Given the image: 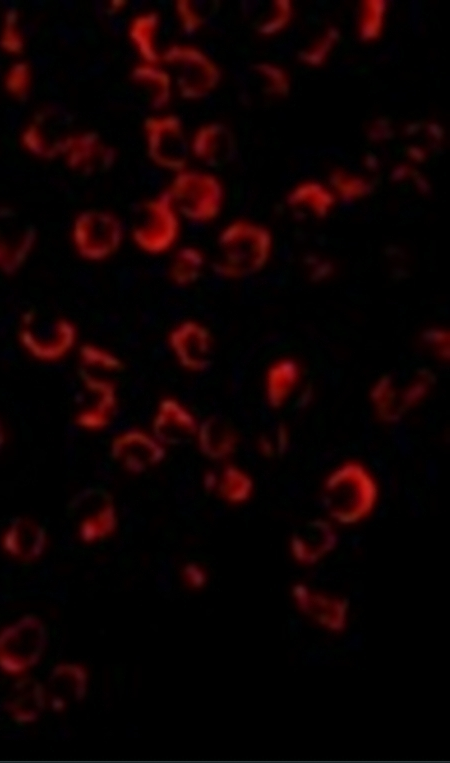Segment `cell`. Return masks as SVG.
<instances>
[{"label": "cell", "mask_w": 450, "mask_h": 763, "mask_svg": "<svg viewBox=\"0 0 450 763\" xmlns=\"http://www.w3.org/2000/svg\"><path fill=\"white\" fill-rule=\"evenodd\" d=\"M322 494L331 520L351 526L372 514L378 502L379 488L375 477L363 464L348 461L329 473Z\"/></svg>", "instance_id": "cell-1"}, {"label": "cell", "mask_w": 450, "mask_h": 763, "mask_svg": "<svg viewBox=\"0 0 450 763\" xmlns=\"http://www.w3.org/2000/svg\"><path fill=\"white\" fill-rule=\"evenodd\" d=\"M271 235L264 227L236 221L217 240L215 271L226 278H242L260 270L271 251Z\"/></svg>", "instance_id": "cell-2"}, {"label": "cell", "mask_w": 450, "mask_h": 763, "mask_svg": "<svg viewBox=\"0 0 450 763\" xmlns=\"http://www.w3.org/2000/svg\"><path fill=\"white\" fill-rule=\"evenodd\" d=\"M48 631L40 618L26 614L0 630V671L20 677L42 659Z\"/></svg>", "instance_id": "cell-3"}, {"label": "cell", "mask_w": 450, "mask_h": 763, "mask_svg": "<svg viewBox=\"0 0 450 763\" xmlns=\"http://www.w3.org/2000/svg\"><path fill=\"white\" fill-rule=\"evenodd\" d=\"M167 194L178 214L197 222L215 218L223 202V189L219 181L199 172L179 173Z\"/></svg>", "instance_id": "cell-4"}, {"label": "cell", "mask_w": 450, "mask_h": 763, "mask_svg": "<svg viewBox=\"0 0 450 763\" xmlns=\"http://www.w3.org/2000/svg\"><path fill=\"white\" fill-rule=\"evenodd\" d=\"M178 235V213L167 192L144 204L132 229L134 243L151 255L170 250Z\"/></svg>", "instance_id": "cell-5"}, {"label": "cell", "mask_w": 450, "mask_h": 763, "mask_svg": "<svg viewBox=\"0 0 450 763\" xmlns=\"http://www.w3.org/2000/svg\"><path fill=\"white\" fill-rule=\"evenodd\" d=\"M72 236L75 248L82 257L100 261L119 248L123 229L119 220L109 213L86 212L75 221Z\"/></svg>", "instance_id": "cell-6"}, {"label": "cell", "mask_w": 450, "mask_h": 763, "mask_svg": "<svg viewBox=\"0 0 450 763\" xmlns=\"http://www.w3.org/2000/svg\"><path fill=\"white\" fill-rule=\"evenodd\" d=\"M177 69V83L186 98H199L209 92L219 80V71L200 51L184 46H173L161 57Z\"/></svg>", "instance_id": "cell-7"}, {"label": "cell", "mask_w": 450, "mask_h": 763, "mask_svg": "<svg viewBox=\"0 0 450 763\" xmlns=\"http://www.w3.org/2000/svg\"><path fill=\"white\" fill-rule=\"evenodd\" d=\"M145 130L150 157L161 167L182 170L186 164L187 144L179 119L173 116L149 118Z\"/></svg>", "instance_id": "cell-8"}, {"label": "cell", "mask_w": 450, "mask_h": 763, "mask_svg": "<svg viewBox=\"0 0 450 763\" xmlns=\"http://www.w3.org/2000/svg\"><path fill=\"white\" fill-rule=\"evenodd\" d=\"M78 518V534L86 543L97 542L114 533L117 527L116 508L108 494L100 490L82 493L72 506Z\"/></svg>", "instance_id": "cell-9"}, {"label": "cell", "mask_w": 450, "mask_h": 763, "mask_svg": "<svg viewBox=\"0 0 450 763\" xmlns=\"http://www.w3.org/2000/svg\"><path fill=\"white\" fill-rule=\"evenodd\" d=\"M168 341L174 357L185 369L199 372L208 367L212 340L203 325L195 321L182 322L170 332Z\"/></svg>", "instance_id": "cell-10"}, {"label": "cell", "mask_w": 450, "mask_h": 763, "mask_svg": "<svg viewBox=\"0 0 450 763\" xmlns=\"http://www.w3.org/2000/svg\"><path fill=\"white\" fill-rule=\"evenodd\" d=\"M292 596L296 607L320 627L334 633L345 630L349 608L346 599L311 591L303 583L292 587Z\"/></svg>", "instance_id": "cell-11"}, {"label": "cell", "mask_w": 450, "mask_h": 763, "mask_svg": "<svg viewBox=\"0 0 450 763\" xmlns=\"http://www.w3.org/2000/svg\"><path fill=\"white\" fill-rule=\"evenodd\" d=\"M111 454L128 471L139 473L161 462L164 445L140 430H128L112 441Z\"/></svg>", "instance_id": "cell-12"}, {"label": "cell", "mask_w": 450, "mask_h": 763, "mask_svg": "<svg viewBox=\"0 0 450 763\" xmlns=\"http://www.w3.org/2000/svg\"><path fill=\"white\" fill-rule=\"evenodd\" d=\"M44 687L48 707L60 713L66 710L70 699H84L88 688V673L80 664L59 663L51 669Z\"/></svg>", "instance_id": "cell-13"}, {"label": "cell", "mask_w": 450, "mask_h": 763, "mask_svg": "<svg viewBox=\"0 0 450 763\" xmlns=\"http://www.w3.org/2000/svg\"><path fill=\"white\" fill-rule=\"evenodd\" d=\"M33 326L35 327L31 329L25 327L23 330V343L32 354L40 359H59L70 351L75 343V328L65 320L44 322V327H38L35 322Z\"/></svg>", "instance_id": "cell-14"}, {"label": "cell", "mask_w": 450, "mask_h": 763, "mask_svg": "<svg viewBox=\"0 0 450 763\" xmlns=\"http://www.w3.org/2000/svg\"><path fill=\"white\" fill-rule=\"evenodd\" d=\"M337 544V535L330 522L315 519L298 529L291 537L290 551L298 563L314 565Z\"/></svg>", "instance_id": "cell-15"}, {"label": "cell", "mask_w": 450, "mask_h": 763, "mask_svg": "<svg viewBox=\"0 0 450 763\" xmlns=\"http://www.w3.org/2000/svg\"><path fill=\"white\" fill-rule=\"evenodd\" d=\"M198 427L193 414L173 398L161 400L152 423L153 436L163 445L196 436Z\"/></svg>", "instance_id": "cell-16"}, {"label": "cell", "mask_w": 450, "mask_h": 763, "mask_svg": "<svg viewBox=\"0 0 450 763\" xmlns=\"http://www.w3.org/2000/svg\"><path fill=\"white\" fill-rule=\"evenodd\" d=\"M48 707L44 684L35 678L20 676L4 703L10 718L20 725L36 722Z\"/></svg>", "instance_id": "cell-17"}, {"label": "cell", "mask_w": 450, "mask_h": 763, "mask_svg": "<svg viewBox=\"0 0 450 763\" xmlns=\"http://www.w3.org/2000/svg\"><path fill=\"white\" fill-rule=\"evenodd\" d=\"M47 547L45 529L28 518H18L5 530L2 536V548L16 559L33 561L42 556Z\"/></svg>", "instance_id": "cell-18"}, {"label": "cell", "mask_w": 450, "mask_h": 763, "mask_svg": "<svg viewBox=\"0 0 450 763\" xmlns=\"http://www.w3.org/2000/svg\"><path fill=\"white\" fill-rule=\"evenodd\" d=\"M32 233L14 220L12 215H0V268L16 269L32 245Z\"/></svg>", "instance_id": "cell-19"}, {"label": "cell", "mask_w": 450, "mask_h": 763, "mask_svg": "<svg viewBox=\"0 0 450 763\" xmlns=\"http://www.w3.org/2000/svg\"><path fill=\"white\" fill-rule=\"evenodd\" d=\"M84 383L87 389L92 392L94 402L79 412L76 421L79 426L89 430L105 428L116 405L114 387L107 381L98 380L88 375H86Z\"/></svg>", "instance_id": "cell-20"}, {"label": "cell", "mask_w": 450, "mask_h": 763, "mask_svg": "<svg viewBox=\"0 0 450 763\" xmlns=\"http://www.w3.org/2000/svg\"><path fill=\"white\" fill-rule=\"evenodd\" d=\"M300 379V369L293 360L284 359L273 364L267 372L265 393L269 405L281 407L291 396Z\"/></svg>", "instance_id": "cell-21"}, {"label": "cell", "mask_w": 450, "mask_h": 763, "mask_svg": "<svg viewBox=\"0 0 450 763\" xmlns=\"http://www.w3.org/2000/svg\"><path fill=\"white\" fill-rule=\"evenodd\" d=\"M196 436L201 451L213 459H225L230 456L238 441L231 427L215 420L199 425Z\"/></svg>", "instance_id": "cell-22"}, {"label": "cell", "mask_w": 450, "mask_h": 763, "mask_svg": "<svg viewBox=\"0 0 450 763\" xmlns=\"http://www.w3.org/2000/svg\"><path fill=\"white\" fill-rule=\"evenodd\" d=\"M231 135L219 124L202 127L196 133L192 148L197 157L209 164H218L228 154Z\"/></svg>", "instance_id": "cell-23"}, {"label": "cell", "mask_w": 450, "mask_h": 763, "mask_svg": "<svg viewBox=\"0 0 450 763\" xmlns=\"http://www.w3.org/2000/svg\"><path fill=\"white\" fill-rule=\"evenodd\" d=\"M254 484L251 477L234 465H227L217 475L215 490L227 502L240 504L247 501L253 493Z\"/></svg>", "instance_id": "cell-24"}, {"label": "cell", "mask_w": 450, "mask_h": 763, "mask_svg": "<svg viewBox=\"0 0 450 763\" xmlns=\"http://www.w3.org/2000/svg\"><path fill=\"white\" fill-rule=\"evenodd\" d=\"M205 266V256L194 246L179 249L170 265V277L180 286L193 284L201 276Z\"/></svg>", "instance_id": "cell-25"}, {"label": "cell", "mask_w": 450, "mask_h": 763, "mask_svg": "<svg viewBox=\"0 0 450 763\" xmlns=\"http://www.w3.org/2000/svg\"><path fill=\"white\" fill-rule=\"evenodd\" d=\"M157 25L158 16L150 13L135 19L130 31L131 39L137 46L140 55L148 63H155L161 60V57L155 50L154 44V35Z\"/></svg>", "instance_id": "cell-26"}, {"label": "cell", "mask_w": 450, "mask_h": 763, "mask_svg": "<svg viewBox=\"0 0 450 763\" xmlns=\"http://www.w3.org/2000/svg\"><path fill=\"white\" fill-rule=\"evenodd\" d=\"M386 2L366 1L359 20V36L364 41L375 40L381 33Z\"/></svg>", "instance_id": "cell-27"}, {"label": "cell", "mask_w": 450, "mask_h": 763, "mask_svg": "<svg viewBox=\"0 0 450 763\" xmlns=\"http://www.w3.org/2000/svg\"><path fill=\"white\" fill-rule=\"evenodd\" d=\"M80 355L82 361L89 367L105 371H118L122 367L121 361L116 356L95 346H84Z\"/></svg>", "instance_id": "cell-28"}, {"label": "cell", "mask_w": 450, "mask_h": 763, "mask_svg": "<svg viewBox=\"0 0 450 763\" xmlns=\"http://www.w3.org/2000/svg\"><path fill=\"white\" fill-rule=\"evenodd\" d=\"M182 575L185 582L194 589L202 588L207 582L206 572L196 563H187L182 569Z\"/></svg>", "instance_id": "cell-29"}, {"label": "cell", "mask_w": 450, "mask_h": 763, "mask_svg": "<svg viewBox=\"0 0 450 763\" xmlns=\"http://www.w3.org/2000/svg\"><path fill=\"white\" fill-rule=\"evenodd\" d=\"M275 445L277 452H282L287 448L288 445V432L287 429L284 426H279L277 429V433L275 436Z\"/></svg>", "instance_id": "cell-30"}, {"label": "cell", "mask_w": 450, "mask_h": 763, "mask_svg": "<svg viewBox=\"0 0 450 763\" xmlns=\"http://www.w3.org/2000/svg\"><path fill=\"white\" fill-rule=\"evenodd\" d=\"M258 447L261 453L266 456L274 455V453L277 452L275 442L266 436L259 440Z\"/></svg>", "instance_id": "cell-31"}, {"label": "cell", "mask_w": 450, "mask_h": 763, "mask_svg": "<svg viewBox=\"0 0 450 763\" xmlns=\"http://www.w3.org/2000/svg\"><path fill=\"white\" fill-rule=\"evenodd\" d=\"M4 441H5V432H4L2 423L0 422V448L3 446Z\"/></svg>", "instance_id": "cell-32"}]
</instances>
